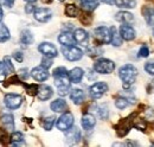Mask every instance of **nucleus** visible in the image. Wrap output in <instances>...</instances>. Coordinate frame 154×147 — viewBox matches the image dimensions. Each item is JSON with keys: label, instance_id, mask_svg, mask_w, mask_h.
Returning a JSON list of instances; mask_svg holds the SVG:
<instances>
[{"label": "nucleus", "instance_id": "44", "mask_svg": "<svg viewBox=\"0 0 154 147\" xmlns=\"http://www.w3.org/2000/svg\"><path fill=\"white\" fill-rule=\"evenodd\" d=\"M14 1H16V0H4V5H5L6 7H8V8H10V7H12V6H13Z\"/></svg>", "mask_w": 154, "mask_h": 147}, {"label": "nucleus", "instance_id": "43", "mask_svg": "<svg viewBox=\"0 0 154 147\" xmlns=\"http://www.w3.org/2000/svg\"><path fill=\"white\" fill-rule=\"evenodd\" d=\"M13 58H14L17 62L21 63V62L24 61V54H23L21 51H16V52H13Z\"/></svg>", "mask_w": 154, "mask_h": 147}, {"label": "nucleus", "instance_id": "23", "mask_svg": "<svg viewBox=\"0 0 154 147\" xmlns=\"http://www.w3.org/2000/svg\"><path fill=\"white\" fill-rule=\"evenodd\" d=\"M79 5L84 11L91 12L97 8V6L100 5V0H79Z\"/></svg>", "mask_w": 154, "mask_h": 147}, {"label": "nucleus", "instance_id": "28", "mask_svg": "<svg viewBox=\"0 0 154 147\" xmlns=\"http://www.w3.org/2000/svg\"><path fill=\"white\" fill-rule=\"evenodd\" d=\"M10 38H11V33H10L8 27L5 24H1L0 23V43H5Z\"/></svg>", "mask_w": 154, "mask_h": 147}, {"label": "nucleus", "instance_id": "20", "mask_svg": "<svg viewBox=\"0 0 154 147\" xmlns=\"http://www.w3.org/2000/svg\"><path fill=\"white\" fill-rule=\"evenodd\" d=\"M1 124L4 126V128L8 132H13L16 124H14V117L12 114H5L1 116Z\"/></svg>", "mask_w": 154, "mask_h": 147}, {"label": "nucleus", "instance_id": "26", "mask_svg": "<svg viewBox=\"0 0 154 147\" xmlns=\"http://www.w3.org/2000/svg\"><path fill=\"white\" fill-rule=\"evenodd\" d=\"M110 32H112V39H110V44H113L114 46H121L122 45V38L120 36L117 29L115 26L110 27Z\"/></svg>", "mask_w": 154, "mask_h": 147}, {"label": "nucleus", "instance_id": "49", "mask_svg": "<svg viewBox=\"0 0 154 147\" xmlns=\"http://www.w3.org/2000/svg\"><path fill=\"white\" fill-rule=\"evenodd\" d=\"M24 1H26V2H36L37 0H24Z\"/></svg>", "mask_w": 154, "mask_h": 147}, {"label": "nucleus", "instance_id": "37", "mask_svg": "<svg viewBox=\"0 0 154 147\" xmlns=\"http://www.w3.org/2000/svg\"><path fill=\"white\" fill-rule=\"evenodd\" d=\"M43 68H45V69H49V68H51L52 67V58H49V57H43L42 58V64H40Z\"/></svg>", "mask_w": 154, "mask_h": 147}, {"label": "nucleus", "instance_id": "25", "mask_svg": "<svg viewBox=\"0 0 154 147\" xmlns=\"http://www.w3.org/2000/svg\"><path fill=\"white\" fill-rule=\"evenodd\" d=\"M142 14H143V18L146 20V23L149 25V26H154V8L153 7H149V6H146L142 8Z\"/></svg>", "mask_w": 154, "mask_h": 147}, {"label": "nucleus", "instance_id": "12", "mask_svg": "<svg viewBox=\"0 0 154 147\" xmlns=\"http://www.w3.org/2000/svg\"><path fill=\"white\" fill-rule=\"evenodd\" d=\"M31 76L37 82H45L50 77V73H49V69H45L40 65V67H36L31 70Z\"/></svg>", "mask_w": 154, "mask_h": 147}, {"label": "nucleus", "instance_id": "6", "mask_svg": "<svg viewBox=\"0 0 154 147\" xmlns=\"http://www.w3.org/2000/svg\"><path fill=\"white\" fill-rule=\"evenodd\" d=\"M4 103L8 109H18L23 103V96L18 94H6L4 97Z\"/></svg>", "mask_w": 154, "mask_h": 147}, {"label": "nucleus", "instance_id": "8", "mask_svg": "<svg viewBox=\"0 0 154 147\" xmlns=\"http://www.w3.org/2000/svg\"><path fill=\"white\" fill-rule=\"evenodd\" d=\"M95 37L98 42L103 43V44H110V39H112V32H110V27L107 26H98L95 29Z\"/></svg>", "mask_w": 154, "mask_h": 147}, {"label": "nucleus", "instance_id": "11", "mask_svg": "<svg viewBox=\"0 0 154 147\" xmlns=\"http://www.w3.org/2000/svg\"><path fill=\"white\" fill-rule=\"evenodd\" d=\"M119 33H120V36H121L122 39H125L127 42L133 40V39H135V37H136V32H135L134 27L132 25H129V24L121 25L120 26V30H119Z\"/></svg>", "mask_w": 154, "mask_h": 147}, {"label": "nucleus", "instance_id": "40", "mask_svg": "<svg viewBox=\"0 0 154 147\" xmlns=\"http://www.w3.org/2000/svg\"><path fill=\"white\" fill-rule=\"evenodd\" d=\"M148 56H149V49H148V46H146V45L141 46L140 50H139V57L146 58V57H148Z\"/></svg>", "mask_w": 154, "mask_h": 147}, {"label": "nucleus", "instance_id": "48", "mask_svg": "<svg viewBox=\"0 0 154 147\" xmlns=\"http://www.w3.org/2000/svg\"><path fill=\"white\" fill-rule=\"evenodd\" d=\"M44 4H50V2H52V0H42Z\"/></svg>", "mask_w": 154, "mask_h": 147}, {"label": "nucleus", "instance_id": "34", "mask_svg": "<svg viewBox=\"0 0 154 147\" xmlns=\"http://www.w3.org/2000/svg\"><path fill=\"white\" fill-rule=\"evenodd\" d=\"M24 87L30 95H32V96L37 95V92H38V86L37 84H26V83H24Z\"/></svg>", "mask_w": 154, "mask_h": 147}, {"label": "nucleus", "instance_id": "31", "mask_svg": "<svg viewBox=\"0 0 154 147\" xmlns=\"http://www.w3.org/2000/svg\"><path fill=\"white\" fill-rule=\"evenodd\" d=\"M55 122H56V117L55 116H48V117H45L44 120H43V122H42V126H43V128L45 129V130H51L52 127H54V125H55Z\"/></svg>", "mask_w": 154, "mask_h": 147}, {"label": "nucleus", "instance_id": "32", "mask_svg": "<svg viewBox=\"0 0 154 147\" xmlns=\"http://www.w3.org/2000/svg\"><path fill=\"white\" fill-rule=\"evenodd\" d=\"M24 141V134L21 132H14L11 135V144L12 145H18L19 142Z\"/></svg>", "mask_w": 154, "mask_h": 147}, {"label": "nucleus", "instance_id": "9", "mask_svg": "<svg viewBox=\"0 0 154 147\" xmlns=\"http://www.w3.org/2000/svg\"><path fill=\"white\" fill-rule=\"evenodd\" d=\"M38 51L45 57H49V58H55L58 56L57 48L52 44V43H49V42H43L40 43L38 46Z\"/></svg>", "mask_w": 154, "mask_h": 147}, {"label": "nucleus", "instance_id": "15", "mask_svg": "<svg viewBox=\"0 0 154 147\" xmlns=\"http://www.w3.org/2000/svg\"><path fill=\"white\" fill-rule=\"evenodd\" d=\"M37 95H38V99L40 101H48L54 95V90L50 86H46V84H43L38 87V92H37Z\"/></svg>", "mask_w": 154, "mask_h": 147}, {"label": "nucleus", "instance_id": "14", "mask_svg": "<svg viewBox=\"0 0 154 147\" xmlns=\"http://www.w3.org/2000/svg\"><path fill=\"white\" fill-rule=\"evenodd\" d=\"M74 39H75V43L77 44H81V45H88V42H89V35L88 32L84 30V29H76L74 31Z\"/></svg>", "mask_w": 154, "mask_h": 147}, {"label": "nucleus", "instance_id": "24", "mask_svg": "<svg viewBox=\"0 0 154 147\" xmlns=\"http://www.w3.org/2000/svg\"><path fill=\"white\" fill-rule=\"evenodd\" d=\"M35 40V37L32 35V32L29 30V29H25L21 31V35H20V43L25 46L27 45H31Z\"/></svg>", "mask_w": 154, "mask_h": 147}, {"label": "nucleus", "instance_id": "1", "mask_svg": "<svg viewBox=\"0 0 154 147\" xmlns=\"http://www.w3.org/2000/svg\"><path fill=\"white\" fill-rule=\"evenodd\" d=\"M119 77L123 83V88L127 89L135 83L137 77V69L133 64H125L119 69Z\"/></svg>", "mask_w": 154, "mask_h": 147}, {"label": "nucleus", "instance_id": "46", "mask_svg": "<svg viewBox=\"0 0 154 147\" xmlns=\"http://www.w3.org/2000/svg\"><path fill=\"white\" fill-rule=\"evenodd\" d=\"M26 71H27V69H24V70H20V75H21V76H24V80H25V78H26V77H27V74H26Z\"/></svg>", "mask_w": 154, "mask_h": 147}, {"label": "nucleus", "instance_id": "27", "mask_svg": "<svg viewBox=\"0 0 154 147\" xmlns=\"http://www.w3.org/2000/svg\"><path fill=\"white\" fill-rule=\"evenodd\" d=\"M115 5L120 8H134L136 0H116Z\"/></svg>", "mask_w": 154, "mask_h": 147}, {"label": "nucleus", "instance_id": "13", "mask_svg": "<svg viewBox=\"0 0 154 147\" xmlns=\"http://www.w3.org/2000/svg\"><path fill=\"white\" fill-rule=\"evenodd\" d=\"M82 138L81 130L77 127H70L68 130H65V139L69 144H77Z\"/></svg>", "mask_w": 154, "mask_h": 147}, {"label": "nucleus", "instance_id": "5", "mask_svg": "<svg viewBox=\"0 0 154 147\" xmlns=\"http://www.w3.org/2000/svg\"><path fill=\"white\" fill-rule=\"evenodd\" d=\"M74 121L75 120H74V115L71 111H63V114L59 116V119L56 122V126L59 130L65 132L74 126Z\"/></svg>", "mask_w": 154, "mask_h": 147}, {"label": "nucleus", "instance_id": "21", "mask_svg": "<svg viewBox=\"0 0 154 147\" xmlns=\"http://www.w3.org/2000/svg\"><path fill=\"white\" fill-rule=\"evenodd\" d=\"M50 108L55 113H63L66 110L68 105H66V101L64 99H56L55 101H52L50 103Z\"/></svg>", "mask_w": 154, "mask_h": 147}, {"label": "nucleus", "instance_id": "36", "mask_svg": "<svg viewBox=\"0 0 154 147\" xmlns=\"http://www.w3.org/2000/svg\"><path fill=\"white\" fill-rule=\"evenodd\" d=\"M7 73H8V70L6 69L4 62H0V82H4L5 81V78L7 76Z\"/></svg>", "mask_w": 154, "mask_h": 147}, {"label": "nucleus", "instance_id": "16", "mask_svg": "<svg viewBox=\"0 0 154 147\" xmlns=\"http://www.w3.org/2000/svg\"><path fill=\"white\" fill-rule=\"evenodd\" d=\"M81 125L84 130H91L96 125V119L91 114H84L81 120Z\"/></svg>", "mask_w": 154, "mask_h": 147}, {"label": "nucleus", "instance_id": "33", "mask_svg": "<svg viewBox=\"0 0 154 147\" xmlns=\"http://www.w3.org/2000/svg\"><path fill=\"white\" fill-rule=\"evenodd\" d=\"M97 114L102 120H107L109 116V110L107 108V106H100L97 108Z\"/></svg>", "mask_w": 154, "mask_h": 147}, {"label": "nucleus", "instance_id": "30", "mask_svg": "<svg viewBox=\"0 0 154 147\" xmlns=\"http://www.w3.org/2000/svg\"><path fill=\"white\" fill-rule=\"evenodd\" d=\"M65 14L70 18H75L78 16V8H77L76 5L74 4H68L65 6Z\"/></svg>", "mask_w": 154, "mask_h": 147}, {"label": "nucleus", "instance_id": "39", "mask_svg": "<svg viewBox=\"0 0 154 147\" xmlns=\"http://www.w3.org/2000/svg\"><path fill=\"white\" fill-rule=\"evenodd\" d=\"M68 70H66V68L65 67H58L56 68L55 70H54V73H52V76H60V75H68Z\"/></svg>", "mask_w": 154, "mask_h": 147}, {"label": "nucleus", "instance_id": "35", "mask_svg": "<svg viewBox=\"0 0 154 147\" xmlns=\"http://www.w3.org/2000/svg\"><path fill=\"white\" fill-rule=\"evenodd\" d=\"M2 62H4L5 67H6V69L8 70V73H14V65L12 64V61H11V58L8 56H5Z\"/></svg>", "mask_w": 154, "mask_h": 147}, {"label": "nucleus", "instance_id": "51", "mask_svg": "<svg viewBox=\"0 0 154 147\" xmlns=\"http://www.w3.org/2000/svg\"><path fill=\"white\" fill-rule=\"evenodd\" d=\"M153 35H154V29H153Z\"/></svg>", "mask_w": 154, "mask_h": 147}, {"label": "nucleus", "instance_id": "18", "mask_svg": "<svg viewBox=\"0 0 154 147\" xmlns=\"http://www.w3.org/2000/svg\"><path fill=\"white\" fill-rule=\"evenodd\" d=\"M68 76H69V80L71 83H81L83 76H84V71L82 68H74L71 69L69 73H68Z\"/></svg>", "mask_w": 154, "mask_h": 147}, {"label": "nucleus", "instance_id": "38", "mask_svg": "<svg viewBox=\"0 0 154 147\" xmlns=\"http://www.w3.org/2000/svg\"><path fill=\"white\" fill-rule=\"evenodd\" d=\"M145 71L148 74V75L154 76V61L147 62V63L145 64Z\"/></svg>", "mask_w": 154, "mask_h": 147}, {"label": "nucleus", "instance_id": "3", "mask_svg": "<svg viewBox=\"0 0 154 147\" xmlns=\"http://www.w3.org/2000/svg\"><path fill=\"white\" fill-rule=\"evenodd\" d=\"M54 78H55V86L57 88L58 94L60 96L68 95L70 92V86H71L69 76L68 75H60V76H54Z\"/></svg>", "mask_w": 154, "mask_h": 147}, {"label": "nucleus", "instance_id": "47", "mask_svg": "<svg viewBox=\"0 0 154 147\" xmlns=\"http://www.w3.org/2000/svg\"><path fill=\"white\" fill-rule=\"evenodd\" d=\"M2 18H4V11H2V7L0 5V23L2 21Z\"/></svg>", "mask_w": 154, "mask_h": 147}, {"label": "nucleus", "instance_id": "10", "mask_svg": "<svg viewBox=\"0 0 154 147\" xmlns=\"http://www.w3.org/2000/svg\"><path fill=\"white\" fill-rule=\"evenodd\" d=\"M33 17L39 23H48L52 18V11L48 7H36L33 12Z\"/></svg>", "mask_w": 154, "mask_h": 147}, {"label": "nucleus", "instance_id": "50", "mask_svg": "<svg viewBox=\"0 0 154 147\" xmlns=\"http://www.w3.org/2000/svg\"><path fill=\"white\" fill-rule=\"evenodd\" d=\"M58 1H64V0H58Z\"/></svg>", "mask_w": 154, "mask_h": 147}, {"label": "nucleus", "instance_id": "42", "mask_svg": "<svg viewBox=\"0 0 154 147\" xmlns=\"http://www.w3.org/2000/svg\"><path fill=\"white\" fill-rule=\"evenodd\" d=\"M35 10H36V6L33 5V2H27V5L25 6V12L27 14H33Z\"/></svg>", "mask_w": 154, "mask_h": 147}, {"label": "nucleus", "instance_id": "29", "mask_svg": "<svg viewBox=\"0 0 154 147\" xmlns=\"http://www.w3.org/2000/svg\"><path fill=\"white\" fill-rule=\"evenodd\" d=\"M129 100L127 99V97H123V96H120V97H117L115 100V106L117 109L120 110H123L126 109L128 106H129Z\"/></svg>", "mask_w": 154, "mask_h": 147}, {"label": "nucleus", "instance_id": "2", "mask_svg": "<svg viewBox=\"0 0 154 147\" xmlns=\"http://www.w3.org/2000/svg\"><path fill=\"white\" fill-rule=\"evenodd\" d=\"M94 70L101 75H109L115 70V63L108 58H98L94 63Z\"/></svg>", "mask_w": 154, "mask_h": 147}, {"label": "nucleus", "instance_id": "7", "mask_svg": "<svg viewBox=\"0 0 154 147\" xmlns=\"http://www.w3.org/2000/svg\"><path fill=\"white\" fill-rule=\"evenodd\" d=\"M108 89H109V87L106 82H96L93 86H90L89 94H90L91 99L97 100V99H101L106 92H108Z\"/></svg>", "mask_w": 154, "mask_h": 147}, {"label": "nucleus", "instance_id": "17", "mask_svg": "<svg viewBox=\"0 0 154 147\" xmlns=\"http://www.w3.org/2000/svg\"><path fill=\"white\" fill-rule=\"evenodd\" d=\"M58 42L62 46H68V45H75V39L74 35L70 31H63L58 36Z\"/></svg>", "mask_w": 154, "mask_h": 147}, {"label": "nucleus", "instance_id": "22", "mask_svg": "<svg viewBox=\"0 0 154 147\" xmlns=\"http://www.w3.org/2000/svg\"><path fill=\"white\" fill-rule=\"evenodd\" d=\"M115 20L122 24H129L134 20V16L128 11H120L115 14Z\"/></svg>", "mask_w": 154, "mask_h": 147}, {"label": "nucleus", "instance_id": "41", "mask_svg": "<svg viewBox=\"0 0 154 147\" xmlns=\"http://www.w3.org/2000/svg\"><path fill=\"white\" fill-rule=\"evenodd\" d=\"M101 49L97 48V46H93V48H89L88 49V55L89 56H98L101 55Z\"/></svg>", "mask_w": 154, "mask_h": 147}, {"label": "nucleus", "instance_id": "45", "mask_svg": "<svg viewBox=\"0 0 154 147\" xmlns=\"http://www.w3.org/2000/svg\"><path fill=\"white\" fill-rule=\"evenodd\" d=\"M100 1L103 4H107V5H115L116 0H100Z\"/></svg>", "mask_w": 154, "mask_h": 147}, {"label": "nucleus", "instance_id": "19", "mask_svg": "<svg viewBox=\"0 0 154 147\" xmlns=\"http://www.w3.org/2000/svg\"><path fill=\"white\" fill-rule=\"evenodd\" d=\"M70 99L71 101L75 103V105H81L84 102V99H85V95L84 92L79 88H74L70 90Z\"/></svg>", "mask_w": 154, "mask_h": 147}, {"label": "nucleus", "instance_id": "4", "mask_svg": "<svg viewBox=\"0 0 154 147\" xmlns=\"http://www.w3.org/2000/svg\"><path fill=\"white\" fill-rule=\"evenodd\" d=\"M62 52H63L64 57L70 62H77L83 57V51L75 45L62 46Z\"/></svg>", "mask_w": 154, "mask_h": 147}]
</instances>
